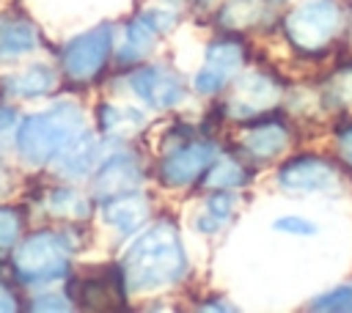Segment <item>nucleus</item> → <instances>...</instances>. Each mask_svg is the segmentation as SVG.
Masks as SVG:
<instances>
[{
  "label": "nucleus",
  "instance_id": "f03ea898",
  "mask_svg": "<svg viewBox=\"0 0 352 313\" xmlns=\"http://www.w3.org/2000/svg\"><path fill=\"white\" fill-rule=\"evenodd\" d=\"M82 132V110L72 102L52 104L22 121L16 132L19 154L30 165L55 162V156Z\"/></svg>",
  "mask_w": 352,
  "mask_h": 313
},
{
  "label": "nucleus",
  "instance_id": "dca6fc26",
  "mask_svg": "<svg viewBox=\"0 0 352 313\" xmlns=\"http://www.w3.org/2000/svg\"><path fill=\"white\" fill-rule=\"evenodd\" d=\"M286 143H289V132L280 124H258L242 135L245 151L258 159H270V156L280 154L286 148Z\"/></svg>",
  "mask_w": 352,
  "mask_h": 313
},
{
  "label": "nucleus",
  "instance_id": "4468645a",
  "mask_svg": "<svg viewBox=\"0 0 352 313\" xmlns=\"http://www.w3.org/2000/svg\"><path fill=\"white\" fill-rule=\"evenodd\" d=\"M96 154H99V143L91 132H80L58 156V173L60 176H69V178H80L85 176L94 165H96Z\"/></svg>",
  "mask_w": 352,
  "mask_h": 313
},
{
  "label": "nucleus",
  "instance_id": "b1692460",
  "mask_svg": "<svg viewBox=\"0 0 352 313\" xmlns=\"http://www.w3.org/2000/svg\"><path fill=\"white\" fill-rule=\"evenodd\" d=\"M22 233V217L16 209L0 206V250L11 247Z\"/></svg>",
  "mask_w": 352,
  "mask_h": 313
},
{
  "label": "nucleus",
  "instance_id": "39448f33",
  "mask_svg": "<svg viewBox=\"0 0 352 313\" xmlns=\"http://www.w3.org/2000/svg\"><path fill=\"white\" fill-rule=\"evenodd\" d=\"M110 47H113L110 25H99V27L72 38L63 47V71H66V77L74 80V82L94 80L102 71V66L107 63Z\"/></svg>",
  "mask_w": 352,
  "mask_h": 313
},
{
  "label": "nucleus",
  "instance_id": "9b49d317",
  "mask_svg": "<svg viewBox=\"0 0 352 313\" xmlns=\"http://www.w3.org/2000/svg\"><path fill=\"white\" fill-rule=\"evenodd\" d=\"M280 96V88L275 80H270L267 74H245L236 80V88H234V99H231V107L236 110V115H253V113H261L267 107H272Z\"/></svg>",
  "mask_w": 352,
  "mask_h": 313
},
{
  "label": "nucleus",
  "instance_id": "393cba45",
  "mask_svg": "<svg viewBox=\"0 0 352 313\" xmlns=\"http://www.w3.org/2000/svg\"><path fill=\"white\" fill-rule=\"evenodd\" d=\"M275 231L280 233H289V236H314L316 233V225L305 217H297V214H286V217H278L272 222Z\"/></svg>",
  "mask_w": 352,
  "mask_h": 313
},
{
  "label": "nucleus",
  "instance_id": "bb28decb",
  "mask_svg": "<svg viewBox=\"0 0 352 313\" xmlns=\"http://www.w3.org/2000/svg\"><path fill=\"white\" fill-rule=\"evenodd\" d=\"M333 85H336V93H338V99H341L344 104H352V71H344V74H338Z\"/></svg>",
  "mask_w": 352,
  "mask_h": 313
},
{
  "label": "nucleus",
  "instance_id": "cd10ccee",
  "mask_svg": "<svg viewBox=\"0 0 352 313\" xmlns=\"http://www.w3.org/2000/svg\"><path fill=\"white\" fill-rule=\"evenodd\" d=\"M338 154L346 165H352V126H344L338 132Z\"/></svg>",
  "mask_w": 352,
  "mask_h": 313
},
{
  "label": "nucleus",
  "instance_id": "f3484780",
  "mask_svg": "<svg viewBox=\"0 0 352 313\" xmlns=\"http://www.w3.org/2000/svg\"><path fill=\"white\" fill-rule=\"evenodd\" d=\"M143 113L135 110V107H118V104H104L99 110V124L107 135H116V137H126V135H135L140 126H143Z\"/></svg>",
  "mask_w": 352,
  "mask_h": 313
},
{
  "label": "nucleus",
  "instance_id": "c85d7f7f",
  "mask_svg": "<svg viewBox=\"0 0 352 313\" xmlns=\"http://www.w3.org/2000/svg\"><path fill=\"white\" fill-rule=\"evenodd\" d=\"M55 297H38V302H33V310H66L69 302L60 299V302H52Z\"/></svg>",
  "mask_w": 352,
  "mask_h": 313
},
{
  "label": "nucleus",
  "instance_id": "7ed1b4c3",
  "mask_svg": "<svg viewBox=\"0 0 352 313\" xmlns=\"http://www.w3.org/2000/svg\"><path fill=\"white\" fill-rule=\"evenodd\" d=\"M69 242L55 231H38L28 236L14 253V269L25 283H50L69 269Z\"/></svg>",
  "mask_w": 352,
  "mask_h": 313
},
{
  "label": "nucleus",
  "instance_id": "4be33fe9",
  "mask_svg": "<svg viewBox=\"0 0 352 313\" xmlns=\"http://www.w3.org/2000/svg\"><path fill=\"white\" fill-rule=\"evenodd\" d=\"M242 181H245V170L234 159H220V162L209 165L206 178H204V184L209 189H231V187H239Z\"/></svg>",
  "mask_w": 352,
  "mask_h": 313
},
{
  "label": "nucleus",
  "instance_id": "20e7f679",
  "mask_svg": "<svg viewBox=\"0 0 352 313\" xmlns=\"http://www.w3.org/2000/svg\"><path fill=\"white\" fill-rule=\"evenodd\" d=\"M341 14L333 0H308L286 16V36L300 49H322L338 30Z\"/></svg>",
  "mask_w": 352,
  "mask_h": 313
},
{
  "label": "nucleus",
  "instance_id": "2eb2a0df",
  "mask_svg": "<svg viewBox=\"0 0 352 313\" xmlns=\"http://www.w3.org/2000/svg\"><path fill=\"white\" fill-rule=\"evenodd\" d=\"M38 44V33L28 19H0V60L19 58Z\"/></svg>",
  "mask_w": 352,
  "mask_h": 313
},
{
  "label": "nucleus",
  "instance_id": "aec40b11",
  "mask_svg": "<svg viewBox=\"0 0 352 313\" xmlns=\"http://www.w3.org/2000/svg\"><path fill=\"white\" fill-rule=\"evenodd\" d=\"M231 211H234V198H231L228 192H220V189H217V195H212V198L206 200V209L198 214L195 228L204 231V233H214L220 225L228 222Z\"/></svg>",
  "mask_w": 352,
  "mask_h": 313
},
{
  "label": "nucleus",
  "instance_id": "1a4fd4ad",
  "mask_svg": "<svg viewBox=\"0 0 352 313\" xmlns=\"http://www.w3.org/2000/svg\"><path fill=\"white\" fill-rule=\"evenodd\" d=\"M214 159V146L212 143H204V140H195V143H187L176 151H170L165 159H162V181L168 187H187L192 184Z\"/></svg>",
  "mask_w": 352,
  "mask_h": 313
},
{
  "label": "nucleus",
  "instance_id": "6e6552de",
  "mask_svg": "<svg viewBox=\"0 0 352 313\" xmlns=\"http://www.w3.org/2000/svg\"><path fill=\"white\" fill-rule=\"evenodd\" d=\"M173 25V16L168 11H143L138 19H132L124 30V41L118 49V60L121 63H135L140 58H146L157 38Z\"/></svg>",
  "mask_w": 352,
  "mask_h": 313
},
{
  "label": "nucleus",
  "instance_id": "f8f14e48",
  "mask_svg": "<svg viewBox=\"0 0 352 313\" xmlns=\"http://www.w3.org/2000/svg\"><path fill=\"white\" fill-rule=\"evenodd\" d=\"M143 173L138 167V162L126 154H118V156H110L94 176V189L99 195H121V192H132L138 189Z\"/></svg>",
  "mask_w": 352,
  "mask_h": 313
},
{
  "label": "nucleus",
  "instance_id": "6ab92c4d",
  "mask_svg": "<svg viewBox=\"0 0 352 313\" xmlns=\"http://www.w3.org/2000/svg\"><path fill=\"white\" fill-rule=\"evenodd\" d=\"M47 206H50L52 214H58V217H69V220H82V217L91 214V200H88L82 192H77V189H66V187H63V189H55V192L50 195Z\"/></svg>",
  "mask_w": 352,
  "mask_h": 313
},
{
  "label": "nucleus",
  "instance_id": "c756f323",
  "mask_svg": "<svg viewBox=\"0 0 352 313\" xmlns=\"http://www.w3.org/2000/svg\"><path fill=\"white\" fill-rule=\"evenodd\" d=\"M0 310L3 313H8V310H16V297L0 283Z\"/></svg>",
  "mask_w": 352,
  "mask_h": 313
},
{
  "label": "nucleus",
  "instance_id": "a878e982",
  "mask_svg": "<svg viewBox=\"0 0 352 313\" xmlns=\"http://www.w3.org/2000/svg\"><path fill=\"white\" fill-rule=\"evenodd\" d=\"M16 126V113L11 107H0V151H3V143L8 140V135L14 132Z\"/></svg>",
  "mask_w": 352,
  "mask_h": 313
},
{
  "label": "nucleus",
  "instance_id": "423d86ee",
  "mask_svg": "<svg viewBox=\"0 0 352 313\" xmlns=\"http://www.w3.org/2000/svg\"><path fill=\"white\" fill-rule=\"evenodd\" d=\"M242 60H245V49H242L239 41H231V38L214 41L206 49V60H204V66L195 74V91L206 93V96L217 93L239 71Z\"/></svg>",
  "mask_w": 352,
  "mask_h": 313
},
{
  "label": "nucleus",
  "instance_id": "a211bd4d",
  "mask_svg": "<svg viewBox=\"0 0 352 313\" xmlns=\"http://www.w3.org/2000/svg\"><path fill=\"white\" fill-rule=\"evenodd\" d=\"M8 88L16 96H44L55 88V74L50 66H30L22 74H16Z\"/></svg>",
  "mask_w": 352,
  "mask_h": 313
},
{
  "label": "nucleus",
  "instance_id": "0eeeda50",
  "mask_svg": "<svg viewBox=\"0 0 352 313\" xmlns=\"http://www.w3.org/2000/svg\"><path fill=\"white\" fill-rule=\"evenodd\" d=\"M129 85L132 91L148 102L151 107H176L182 99H184V82L179 74H173L170 69L165 66H146V69H138L132 77H129Z\"/></svg>",
  "mask_w": 352,
  "mask_h": 313
},
{
  "label": "nucleus",
  "instance_id": "ddd939ff",
  "mask_svg": "<svg viewBox=\"0 0 352 313\" xmlns=\"http://www.w3.org/2000/svg\"><path fill=\"white\" fill-rule=\"evenodd\" d=\"M104 222L118 228L121 233H132L143 225V220L148 217V200L140 195V192H121V195H113L107 203H104Z\"/></svg>",
  "mask_w": 352,
  "mask_h": 313
},
{
  "label": "nucleus",
  "instance_id": "412c9836",
  "mask_svg": "<svg viewBox=\"0 0 352 313\" xmlns=\"http://www.w3.org/2000/svg\"><path fill=\"white\" fill-rule=\"evenodd\" d=\"M77 299L85 305V308H110L121 299V291L113 288L110 283L99 280V277H88L82 283H77Z\"/></svg>",
  "mask_w": 352,
  "mask_h": 313
},
{
  "label": "nucleus",
  "instance_id": "9d476101",
  "mask_svg": "<svg viewBox=\"0 0 352 313\" xmlns=\"http://www.w3.org/2000/svg\"><path fill=\"white\" fill-rule=\"evenodd\" d=\"M278 181L292 192H322L336 184V170L319 156H297L280 167Z\"/></svg>",
  "mask_w": 352,
  "mask_h": 313
},
{
  "label": "nucleus",
  "instance_id": "f257e3e1",
  "mask_svg": "<svg viewBox=\"0 0 352 313\" xmlns=\"http://www.w3.org/2000/svg\"><path fill=\"white\" fill-rule=\"evenodd\" d=\"M184 269L187 258L173 222H157L140 233L124 255V280L132 291H151L176 283Z\"/></svg>",
  "mask_w": 352,
  "mask_h": 313
},
{
  "label": "nucleus",
  "instance_id": "5701e85b",
  "mask_svg": "<svg viewBox=\"0 0 352 313\" xmlns=\"http://www.w3.org/2000/svg\"><path fill=\"white\" fill-rule=\"evenodd\" d=\"M311 310H352V286H338L319 294L311 302Z\"/></svg>",
  "mask_w": 352,
  "mask_h": 313
}]
</instances>
